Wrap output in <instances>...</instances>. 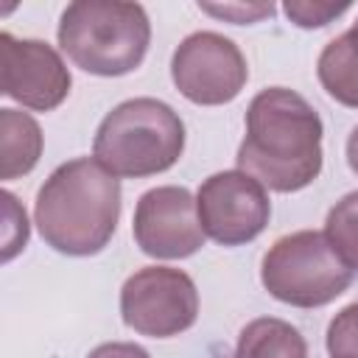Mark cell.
<instances>
[{"mask_svg": "<svg viewBox=\"0 0 358 358\" xmlns=\"http://www.w3.org/2000/svg\"><path fill=\"white\" fill-rule=\"evenodd\" d=\"M322 117L288 87L260 90L246 109V134L238 145V171L274 193H296L322 173Z\"/></svg>", "mask_w": 358, "mask_h": 358, "instance_id": "6da1fadb", "label": "cell"}, {"mask_svg": "<svg viewBox=\"0 0 358 358\" xmlns=\"http://www.w3.org/2000/svg\"><path fill=\"white\" fill-rule=\"evenodd\" d=\"M34 221L50 249L70 257L98 255L120 221V179L92 157L67 159L39 187Z\"/></svg>", "mask_w": 358, "mask_h": 358, "instance_id": "7a4b0ae2", "label": "cell"}, {"mask_svg": "<svg viewBox=\"0 0 358 358\" xmlns=\"http://www.w3.org/2000/svg\"><path fill=\"white\" fill-rule=\"evenodd\" d=\"M59 48L90 76L117 78L137 70L151 45V22L140 3L78 0L62 11Z\"/></svg>", "mask_w": 358, "mask_h": 358, "instance_id": "3957f363", "label": "cell"}, {"mask_svg": "<svg viewBox=\"0 0 358 358\" xmlns=\"http://www.w3.org/2000/svg\"><path fill=\"white\" fill-rule=\"evenodd\" d=\"M185 151V123L159 98H129L98 126L92 159L117 179H145L165 173Z\"/></svg>", "mask_w": 358, "mask_h": 358, "instance_id": "277c9868", "label": "cell"}, {"mask_svg": "<svg viewBox=\"0 0 358 358\" xmlns=\"http://www.w3.org/2000/svg\"><path fill=\"white\" fill-rule=\"evenodd\" d=\"M352 268L338 257L319 229H299L277 238L263 255V288L294 308H322L341 296L352 282Z\"/></svg>", "mask_w": 358, "mask_h": 358, "instance_id": "5b68a950", "label": "cell"}, {"mask_svg": "<svg viewBox=\"0 0 358 358\" xmlns=\"http://www.w3.org/2000/svg\"><path fill=\"white\" fill-rule=\"evenodd\" d=\"M123 324L148 338H173L199 319V291L187 271L145 266L120 288Z\"/></svg>", "mask_w": 358, "mask_h": 358, "instance_id": "8992f818", "label": "cell"}, {"mask_svg": "<svg viewBox=\"0 0 358 358\" xmlns=\"http://www.w3.org/2000/svg\"><path fill=\"white\" fill-rule=\"evenodd\" d=\"M171 78L176 90L199 106H221L241 95L249 78L241 48L215 31H196L185 36L171 59Z\"/></svg>", "mask_w": 358, "mask_h": 358, "instance_id": "52a82bcc", "label": "cell"}, {"mask_svg": "<svg viewBox=\"0 0 358 358\" xmlns=\"http://www.w3.org/2000/svg\"><path fill=\"white\" fill-rule=\"evenodd\" d=\"M196 207L204 235L221 246L255 241L271 218L266 187L238 168L207 176L196 193Z\"/></svg>", "mask_w": 358, "mask_h": 358, "instance_id": "ba28073f", "label": "cell"}, {"mask_svg": "<svg viewBox=\"0 0 358 358\" xmlns=\"http://www.w3.org/2000/svg\"><path fill=\"white\" fill-rule=\"evenodd\" d=\"M134 243L157 260H182L196 255L207 235L199 221L196 196L179 185H159L140 196L131 221Z\"/></svg>", "mask_w": 358, "mask_h": 358, "instance_id": "9c48e42d", "label": "cell"}, {"mask_svg": "<svg viewBox=\"0 0 358 358\" xmlns=\"http://www.w3.org/2000/svg\"><path fill=\"white\" fill-rule=\"evenodd\" d=\"M3 95L34 112H50L70 95L73 78L62 53L42 39H17L0 34Z\"/></svg>", "mask_w": 358, "mask_h": 358, "instance_id": "30bf717a", "label": "cell"}, {"mask_svg": "<svg viewBox=\"0 0 358 358\" xmlns=\"http://www.w3.org/2000/svg\"><path fill=\"white\" fill-rule=\"evenodd\" d=\"M42 129L20 109H0V176L6 182L31 173L42 157Z\"/></svg>", "mask_w": 358, "mask_h": 358, "instance_id": "8fae6325", "label": "cell"}, {"mask_svg": "<svg viewBox=\"0 0 358 358\" xmlns=\"http://www.w3.org/2000/svg\"><path fill=\"white\" fill-rule=\"evenodd\" d=\"M235 358H308V341L291 322L260 316L241 330Z\"/></svg>", "mask_w": 358, "mask_h": 358, "instance_id": "7c38bea8", "label": "cell"}, {"mask_svg": "<svg viewBox=\"0 0 358 358\" xmlns=\"http://www.w3.org/2000/svg\"><path fill=\"white\" fill-rule=\"evenodd\" d=\"M316 76L322 90L341 106L358 109V53L352 50L347 34L330 39L316 62Z\"/></svg>", "mask_w": 358, "mask_h": 358, "instance_id": "4fadbf2b", "label": "cell"}, {"mask_svg": "<svg viewBox=\"0 0 358 358\" xmlns=\"http://www.w3.org/2000/svg\"><path fill=\"white\" fill-rule=\"evenodd\" d=\"M324 235L338 252V257L358 271V190L341 196L324 221Z\"/></svg>", "mask_w": 358, "mask_h": 358, "instance_id": "5bb4252c", "label": "cell"}, {"mask_svg": "<svg viewBox=\"0 0 358 358\" xmlns=\"http://www.w3.org/2000/svg\"><path fill=\"white\" fill-rule=\"evenodd\" d=\"M330 358H358V302L341 308L327 324Z\"/></svg>", "mask_w": 358, "mask_h": 358, "instance_id": "9a60e30c", "label": "cell"}, {"mask_svg": "<svg viewBox=\"0 0 358 358\" xmlns=\"http://www.w3.org/2000/svg\"><path fill=\"white\" fill-rule=\"evenodd\" d=\"M350 8V3H322V0H288L282 6L285 17L299 28H322L341 17Z\"/></svg>", "mask_w": 358, "mask_h": 358, "instance_id": "2e32d148", "label": "cell"}, {"mask_svg": "<svg viewBox=\"0 0 358 358\" xmlns=\"http://www.w3.org/2000/svg\"><path fill=\"white\" fill-rule=\"evenodd\" d=\"M3 204H6V229H3V263H8L14 255H20L28 243V218L25 210L20 207L17 196L3 190Z\"/></svg>", "mask_w": 358, "mask_h": 358, "instance_id": "e0dca14e", "label": "cell"}, {"mask_svg": "<svg viewBox=\"0 0 358 358\" xmlns=\"http://www.w3.org/2000/svg\"><path fill=\"white\" fill-rule=\"evenodd\" d=\"M199 8L235 25H252L274 14V3H199Z\"/></svg>", "mask_w": 358, "mask_h": 358, "instance_id": "ac0fdd59", "label": "cell"}, {"mask_svg": "<svg viewBox=\"0 0 358 358\" xmlns=\"http://www.w3.org/2000/svg\"><path fill=\"white\" fill-rule=\"evenodd\" d=\"M87 358H151V352L134 341H106L98 344Z\"/></svg>", "mask_w": 358, "mask_h": 358, "instance_id": "d6986e66", "label": "cell"}, {"mask_svg": "<svg viewBox=\"0 0 358 358\" xmlns=\"http://www.w3.org/2000/svg\"><path fill=\"white\" fill-rule=\"evenodd\" d=\"M347 165H350V171L358 176V126L350 131V137H347Z\"/></svg>", "mask_w": 358, "mask_h": 358, "instance_id": "ffe728a7", "label": "cell"}, {"mask_svg": "<svg viewBox=\"0 0 358 358\" xmlns=\"http://www.w3.org/2000/svg\"><path fill=\"white\" fill-rule=\"evenodd\" d=\"M344 34H347V39H350L352 50L358 53V20H355V22H352V28H350V31H344Z\"/></svg>", "mask_w": 358, "mask_h": 358, "instance_id": "44dd1931", "label": "cell"}]
</instances>
